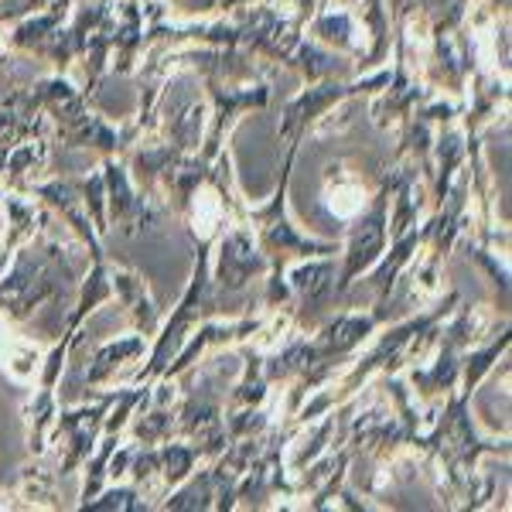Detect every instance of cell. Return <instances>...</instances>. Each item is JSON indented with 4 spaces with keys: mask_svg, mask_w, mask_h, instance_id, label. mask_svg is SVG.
Listing matches in <instances>:
<instances>
[{
    "mask_svg": "<svg viewBox=\"0 0 512 512\" xmlns=\"http://www.w3.org/2000/svg\"><path fill=\"white\" fill-rule=\"evenodd\" d=\"M168 468H171V478H178L181 472H185V468H188V454L185 451H171L168 454Z\"/></svg>",
    "mask_w": 512,
    "mask_h": 512,
    "instance_id": "obj_1",
    "label": "cell"
}]
</instances>
